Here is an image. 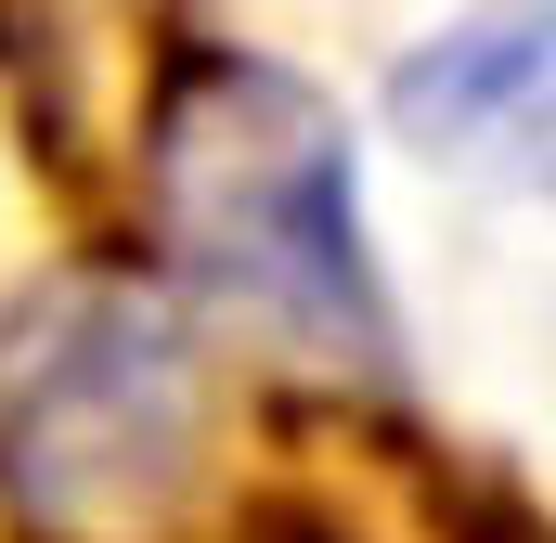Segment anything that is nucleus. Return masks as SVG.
Segmentation results:
<instances>
[{
  "instance_id": "f257e3e1",
  "label": "nucleus",
  "mask_w": 556,
  "mask_h": 543,
  "mask_svg": "<svg viewBox=\"0 0 556 543\" xmlns=\"http://www.w3.org/2000/svg\"><path fill=\"white\" fill-rule=\"evenodd\" d=\"M142 207H155L168 272L247 337L324 376H376V389L402 376L389 285H376L363 194H350V130L311 78L260 52H194L142 117Z\"/></svg>"
},
{
  "instance_id": "f03ea898",
  "label": "nucleus",
  "mask_w": 556,
  "mask_h": 543,
  "mask_svg": "<svg viewBox=\"0 0 556 543\" xmlns=\"http://www.w3.org/2000/svg\"><path fill=\"white\" fill-rule=\"evenodd\" d=\"M207 363L130 272H52L0 324V505L39 543H168L207 505Z\"/></svg>"
}]
</instances>
